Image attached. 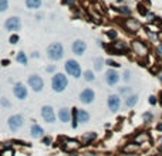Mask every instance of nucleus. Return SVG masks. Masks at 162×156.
<instances>
[{"instance_id": "f257e3e1", "label": "nucleus", "mask_w": 162, "mask_h": 156, "mask_svg": "<svg viewBox=\"0 0 162 156\" xmlns=\"http://www.w3.org/2000/svg\"><path fill=\"white\" fill-rule=\"evenodd\" d=\"M50 85H51V90L57 94H61L67 90L68 87V77L63 73H54L53 77H51V81H50Z\"/></svg>"}, {"instance_id": "f03ea898", "label": "nucleus", "mask_w": 162, "mask_h": 156, "mask_svg": "<svg viewBox=\"0 0 162 156\" xmlns=\"http://www.w3.org/2000/svg\"><path fill=\"white\" fill-rule=\"evenodd\" d=\"M46 54H47V58L51 60V61H60L64 57V45L60 41H54V43H51L47 47Z\"/></svg>"}, {"instance_id": "7ed1b4c3", "label": "nucleus", "mask_w": 162, "mask_h": 156, "mask_svg": "<svg viewBox=\"0 0 162 156\" xmlns=\"http://www.w3.org/2000/svg\"><path fill=\"white\" fill-rule=\"evenodd\" d=\"M64 70H66V74L70 75V77L78 80L83 75V71H81V66L80 62L74 58H68L66 62H64Z\"/></svg>"}, {"instance_id": "20e7f679", "label": "nucleus", "mask_w": 162, "mask_h": 156, "mask_svg": "<svg viewBox=\"0 0 162 156\" xmlns=\"http://www.w3.org/2000/svg\"><path fill=\"white\" fill-rule=\"evenodd\" d=\"M24 116L21 115V114H13L7 118V128L10 132H17L20 131L21 128L24 126Z\"/></svg>"}, {"instance_id": "39448f33", "label": "nucleus", "mask_w": 162, "mask_h": 156, "mask_svg": "<svg viewBox=\"0 0 162 156\" xmlns=\"http://www.w3.org/2000/svg\"><path fill=\"white\" fill-rule=\"evenodd\" d=\"M131 50L138 55V58H146L149 54V48L142 40H132L131 41Z\"/></svg>"}, {"instance_id": "423d86ee", "label": "nucleus", "mask_w": 162, "mask_h": 156, "mask_svg": "<svg viewBox=\"0 0 162 156\" xmlns=\"http://www.w3.org/2000/svg\"><path fill=\"white\" fill-rule=\"evenodd\" d=\"M27 85L34 92H41L44 90V80L38 74H30L29 78H27Z\"/></svg>"}, {"instance_id": "0eeeda50", "label": "nucleus", "mask_w": 162, "mask_h": 156, "mask_svg": "<svg viewBox=\"0 0 162 156\" xmlns=\"http://www.w3.org/2000/svg\"><path fill=\"white\" fill-rule=\"evenodd\" d=\"M4 29L9 33H17L21 30V19L19 16H10L4 21Z\"/></svg>"}, {"instance_id": "6e6552de", "label": "nucleus", "mask_w": 162, "mask_h": 156, "mask_svg": "<svg viewBox=\"0 0 162 156\" xmlns=\"http://www.w3.org/2000/svg\"><path fill=\"white\" fill-rule=\"evenodd\" d=\"M40 115L46 123H54L57 119V114L51 105H43L41 109H40Z\"/></svg>"}, {"instance_id": "1a4fd4ad", "label": "nucleus", "mask_w": 162, "mask_h": 156, "mask_svg": "<svg viewBox=\"0 0 162 156\" xmlns=\"http://www.w3.org/2000/svg\"><path fill=\"white\" fill-rule=\"evenodd\" d=\"M13 95H14L19 101H24V99H27V97H29V90H27V87H26L23 82L17 81L16 84L13 85Z\"/></svg>"}, {"instance_id": "9d476101", "label": "nucleus", "mask_w": 162, "mask_h": 156, "mask_svg": "<svg viewBox=\"0 0 162 156\" xmlns=\"http://www.w3.org/2000/svg\"><path fill=\"white\" fill-rule=\"evenodd\" d=\"M78 99L84 105H90V104H92L95 101V91L92 90V88H88L87 87V88H84V90L80 92Z\"/></svg>"}, {"instance_id": "9b49d317", "label": "nucleus", "mask_w": 162, "mask_h": 156, "mask_svg": "<svg viewBox=\"0 0 162 156\" xmlns=\"http://www.w3.org/2000/svg\"><path fill=\"white\" fill-rule=\"evenodd\" d=\"M104 80H105V82H107V85L114 87L120 82L121 77H120V74H118V71L117 70H114V68H108V70L105 71V74H104Z\"/></svg>"}, {"instance_id": "f8f14e48", "label": "nucleus", "mask_w": 162, "mask_h": 156, "mask_svg": "<svg viewBox=\"0 0 162 156\" xmlns=\"http://www.w3.org/2000/svg\"><path fill=\"white\" fill-rule=\"evenodd\" d=\"M107 105H108V109L111 112H118L121 108V97L118 94H111L108 95L107 98Z\"/></svg>"}, {"instance_id": "ddd939ff", "label": "nucleus", "mask_w": 162, "mask_h": 156, "mask_svg": "<svg viewBox=\"0 0 162 156\" xmlns=\"http://www.w3.org/2000/svg\"><path fill=\"white\" fill-rule=\"evenodd\" d=\"M122 26H124L128 31H131V33H137V31H139V30H141V27H142L141 21L138 20V19H132V17L125 19L124 23H122Z\"/></svg>"}, {"instance_id": "4468645a", "label": "nucleus", "mask_w": 162, "mask_h": 156, "mask_svg": "<svg viewBox=\"0 0 162 156\" xmlns=\"http://www.w3.org/2000/svg\"><path fill=\"white\" fill-rule=\"evenodd\" d=\"M71 51L75 54V55H84L85 51H87V43L81 38H77V40L73 41V44H71Z\"/></svg>"}, {"instance_id": "2eb2a0df", "label": "nucleus", "mask_w": 162, "mask_h": 156, "mask_svg": "<svg viewBox=\"0 0 162 156\" xmlns=\"http://www.w3.org/2000/svg\"><path fill=\"white\" fill-rule=\"evenodd\" d=\"M61 146H63V149H66V151H70V153H71L73 151H75V149L80 148V140L64 138V139H63Z\"/></svg>"}, {"instance_id": "dca6fc26", "label": "nucleus", "mask_w": 162, "mask_h": 156, "mask_svg": "<svg viewBox=\"0 0 162 156\" xmlns=\"http://www.w3.org/2000/svg\"><path fill=\"white\" fill-rule=\"evenodd\" d=\"M57 118L60 122L63 123H68L71 122V109H68V108L63 107L58 109V114H57Z\"/></svg>"}, {"instance_id": "f3484780", "label": "nucleus", "mask_w": 162, "mask_h": 156, "mask_svg": "<svg viewBox=\"0 0 162 156\" xmlns=\"http://www.w3.org/2000/svg\"><path fill=\"white\" fill-rule=\"evenodd\" d=\"M30 136L34 138V139L43 138V136H44V129H43L41 125H38V123H33V125L30 126Z\"/></svg>"}, {"instance_id": "a211bd4d", "label": "nucleus", "mask_w": 162, "mask_h": 156, "mask_svg": "<svg viewBox=\"0 0 162 156\" xmlns=\"http://www.w3.org/2000/svg\"><path fill=\"white\" fill-rule=\"evenodd\" d=\"M95 139H97V132H85V133L81 135L80 142H81L83 145H90V144H92Z\"/></svg>"}, {"instance_id": "6ab92c4d", "label": "nucleus", "mask_w": 162, "mask_h": 156, "mask_svg": "<svg viewBox=\"0 0 162 156\" xmlns=\"http://www.w3.org/2000/svg\"><path fill=\"white\" fill-rule=\"evenodd\" d=\"M138 101H139L138 94H131V95H128V97H125L124 105H125V108H134L138 104Z\"/></svg>"}, {"instance_id": "aec40b11", "label": "nucleus", "mask_w": 162, "mask_h": 156, "mask_svg": "<svg viewBox=\"0 0 162 156\" xmlns=\"http://www.w3.org/2000/svg\"><path fill=\"white\" fill-rule=\"evenodd\" d=\"M24 4L29 10H38L43 6V0H24Z\"/></svg>"}, {"instance_id": "412c9836", "label": "nucleus", "mask_w": 162, "mask_h": 156, "mask_svg": "<svg viewBox=\"0 0 162 156\" xmlns=\"http://www.w3.org/2000/svg\"><path fill=\"white\" fill-rule=\"evenodd\" d=\"M139 151V145L135 144V142H129L122 148V152L124 153H137Z\"/></svg>"}, {"instance_id": "4be33fe9", "label": "nucleus", "mask_w": 162, "mask_h": 156, "mask_svg": "<svg viewBox=\"0 0 162 156\" xmlns=\"http://www.w3.org/2000/svg\"><path fill=\"white\" fill-rule=\"evenodd\" d=\"M91 119L90 112L85 109H78V123H88Z\"/></svg>"}, {"instance_id": "5701e85b", "label": "nucleus", "mask_w": 162, "mask_h": 156, "mask_svg": "<svg viewBox=\"0 0 162 156\" xmlns=\"http://www.w3.org/2000/svg\"><path fill=\"white\" fill-rule=\"evenodd\" d=\"M16 61L26 67L29 64V57H27V54H26L24 51H19V53L16 54Z\"/></svg>"}, {"instance_id": "b1692460", "label": "nucleus", "mask_w": 162, "mask_h": 156, "mask_svg": "<svg viewBox=\"0 0 162 156\" xmlns=\"http://www.w3.org/2000/svg\"><path fill=\"white\" fill-rule=\"evenodd\" d=\"M92 64H94V71H103L104 70V66H105V61L103 60L101 57H97L94 58V61H92Z\"/></svg>"}, {"instance_id": "393cba45", "label": "nucleus", "mask_w": 162, "mask_h": 156, "mask_svg": "<svg viewBox=\"0 0 162 156\" xmlns=\"http://www.w3.org/2000/svg\"><path fill=\"white\" fill-rule=\"evenodd\" d=\"M71 126L74 128V129L78 126V109L77 108L71 109Z\"/></svg>"}, {"instance_id": "a878e982", "label": "nucleus", "mask_w": 162, "mask_h": 156, "mask_svg": "<svg viewBox=\"0 0 162 156\" xmlns=\"http://www.w3.org/2000/svg\"><path fill=\"white\" fill-rule=\"evenodd\" d=\"M83 78L85 82H92V81H95V74H94L92 70H85L83 73Z\"/></svg>"}, {"instance_id": "bb28decb", "label": "nucleus", "mask_w": 162, "mask_h": 156, "mask_svg": "<svg viewBox=\"0 0 162 156\" xmlns=\"http://www.w3.org/2000/svg\"><path fill=\"white\" fill-rule=\"evenodd\" d=\"M114 10H117L122 16H131V13H132V10L128 6H118V7H114Z\"/></svg>"}, {"instance_id": "cd10ccee", "label": "nucleus", "mask_w": 162, "mask_h": 156, "mask_svg": "<svg viewBox=\"0 0 162 156\" xmlns=\"http://www.w3.org/2000/svg\"><path fill=\"white\" fill-rule=\"evenodd\" d=\"M132 94V88H131V87H120V88H118V95H122V97H128V95H131Z\"/></svg>"}, {"instance_id": "c85d7f7f", "label": "nucleus", "mask_w": 162, "mask_h": 156, "mask_svg": "<svg viewBox=\"0 0 162 156\" xmlns=\"http://www.w3.org/2000/svg\"><path fill=\"white\" fill-rule=\"evenodd\" d=\"M146 139H148V135H146L145 132H139L134 142H135V144H138V145H141V144H145Z\"/></svg>"}, {"instance_id": "c756f323", "label": "nucleus", "mask_w": 162, "mask_h": 156, "mask_svg": "<svg viewBox=\"0 0 162 156\" xmlns=\"http://www.w3.org/2000/svg\"><path fill=\"white\" fill-rule=\"evenodd\" d=\"M105 66H108L110 68L117 70V68H120L121 67V64L118 61H115V60H112V58H107V60H105Z\"/></svg>"}, {"instance_id": "7c9ffc66", "label": "nucleus", "mask_w": 162, "mask_h": 156, "mask_svg": "<svg viewBox=\"0 0 162 156\" xmlns=\"http://www.w3.org/2000/svg\"><path fill=\"white\" fill-rule=\"evenodd\" d=\"M105 36H107L110 40L115 41V38H117V36H118V33H117V30L110 29V30H107V31H105Z\"/></svg>"}, {"instance_id": "2f4dec72", "label": "nucleus", "mask_w": 162, "mask_h": 156, "mask_svg": "<svg viewBox=\"0 0 162 156\" xmlns=\"http://www.w3.org/2000/svg\"><path fill=\"white\" fill-rule=\"evenodd\" d=\"M0 105H2V108H4V109H9V108L12 107V102L9 101V98L2 97V98H0Z\"/></svg>"}, {"instance_id": "473e14b6", "label": "nucleus", "mask_w": 162, "mask_h": 156, "mask_svg": "<svg viewBox=\"0 0 162 156\" xmlns=\"http://www.w3.org/2000/svg\"><path fill=\"white\" fill-rule=\"evenodd\" d=\"M9 7H10V3H9V0H0V13L7 12Z\"/></svg>"}, {"instance_id": "72a5a7b5", "label": "nucleus", "mask_w": 162, "mask_h": 156, "mask_svg": "<svg viewBox=\"0 0 162 156\" xmlns=\"http://www.w3.org/2000/svg\"><path fill=\"white\" fill-rule=\"evenodd\" d=\"M152 119H154V114H152V112L146 111V112H144V114H142V121H144V122L148 123V122H151Z\"/></svg>"}, {"instance_id": "f704fd0d", "label": "nucleus", "mask_w": 162, "mask_h": 156, "mask_svg": "<svg viewBox=\"0 0 162 156\" xmlns=\"http://www.w3.org/2000/svg\"><path fill=\"white\" fill-rule=\"evenodd\" d=\"M19 41H20V36H19L17 33H12V36L9 37V43H10L12 45H14V44H17Z\"/></svg>"}, {"instance_id": "c9c22d12", "label": "nucleus", "mask_w": 162, "mask_h": 156, "mask_svg": "<svg viewBox=\"0 0 162 156\" xmlns=\"http://www.w3.org/2000/svg\"><path fill=\"white\" fill-rule=\"evenodd\" d=\"M0 156H14V149L12 148H4L2 152H0Z\"/></svg>"}, {"instance_id": "e433bc0d", "label": "nucleus", "mask_w": 162, "mask_h": 156, "mask_svg": "<svg viewBox=\"0 0 162 156\" xmlns=\"http://www.w3.org/2000/svg\"><path fill=\"white\" fill-rule=\"evenodd\" d=\"M131 78H132V71H131V70H125L124 74H122V80H124L125 82H129V81H131Z\"/></svg>"}, {"instance_id": "4c0bfd02", "label": "nucleus", "mask_w": 162, "mask_h": 156, "mask_svg": "<svg viewBox=\"0 0 162 156\" xmlns=\"http://www.w3.org/2000/svg\"><path fill=\"white\" fill-rule=\"evenodd\" d=\"M138 12H139L141 16H146V14H148V9H146V6H144V4H138Z\"/></svg>"}, {"instance_id": "58836bf2", "label": "nucleus", "mask_w": 162, "mask_h": 156, "mask_svg": "<svg viewBox=\"0 0 162 156\" xmlns=\"http://www.w3.org/2000/svg\"><path fill=\"white\" fill-rule=\"evenodd\" d=\"M148 102H149V105H157V104H158V97H155V95H149Z\"/></svg>"}, {"instance_id": "ea45409f", "label": "nucleus", "mask_w": 162, "mask_h": 156, "mask_svg": "<svg viewBox=\"0 0 162 156\" xmlns=\"http://www.w3.org/2000/svg\"><path fill=\"white\" fill-rule=\"evenodd\" d=\"M43 145H46V146H49V145L53 144V139H51V136H43Z\"/></svg>"}, {"instance_id": "a19ab883", "label": "nucleus", "mask_w": 162, "mask_h": 156, "mask_svg": "<svg viewBox=\"0 0 162 156\" xmlns=\"http://www.w3.org/2000/svg\"><path fill=\"white\" fill-rule=\"evenodd\" d=\"M146 34H148V38H149L151 41H158V36H157L154 31H148Z\"/></svg>"}, {"instance_id": "79ce46f5", "label": "nucleus", "mask_w": 162, "mask_h": 156, "mask_svg": "<svg viewBox=\"0 0 162 156\" xmlns=\"http://www.w3.org/2000/svg\"><path fill=\"white\" fill-rule=\"evenodd\" d=\"M146 20H148V21H154L155 20V19H157V17H155V14H154V13H149V12H148V14H146Z\"/></svg>"}, {"instance_id": "37998d69", "label": "nucleus", "mask_w": 162, "mask_h": 156, "mask_svg": "<svg viewBox=\"0 0 162 156\" xmlns=\"http://www.w3.org/2000/svg\"><path fill=\"white\" fill-rule=\"evenodd\" d=\"M0 64H2V67H9V66H10V60H7V58H3V60L0 61Z\"/></svg>"}, {"instance_id": "c03bdc74", "label": "nucleus", "mask_w": 162, "mask_h": 156, "mask_svg": "<svg viewBox=\"0 0 162 156\" xmlns=\"http://www.w3.org/2000/svg\"><path fill=\"white\" fill-rule=\"evenodd\" d=\"M46 71H47V73H54V71H56V66H54V64H51V66H47L46 67Z\"/></svg>"}, {"instance_id": "a18cd8bd", "label": "nucleus", "mask_w": 162, "mask_h": 156, "mask_svg": "<svg viewBox=\"0 0 162 156\" xmlns=\"http://www.w3.org/2000/svg\"><path fill=\"white\" fill-rule=\"evenodd\" d=\"M63 4H67V6H74L75 0H63Z\"/></svg>"}, {"instance_id": "49530a36", "label": "nucleus", "mask_w": 162, "mask_h": 156, "mask_svg": "<svg viewBox=\"0 0 162 156\" xmlns=\"http://www.w3.org/2000/svg\"><path fill=\"white\" fill-rule=\"evenodd\" d=\"M30 57L34 58V60H36V58H40V53H38V51H33V53L30 54Z\"/></svg>"}, {"instance_id": "de8ad7c7", "label": "nucleus", "mask_w": 162, "mask_h": 156, "mask_svg": "<svg viewBox=\"0 0 162 156\" xmlns=\"http://www.w3.org/2000/svg\"><path fill=\"white\" fill-rule=\"evenodd\" d=\"M157 53H158V55H161V57H162V43L157 45Z\"/></svg>"}, {"instance_id": "09e8293b", "label": "nucleus", "mask_w": 162, "mask_h": 156, "mask_svg": "<svg viewBox=\"0 0 162 156\" xmlns=\"http://www.w3.org/2000/svg\"><path fill=\"white\" fill-rule=\"evenodd\" d=\"M97 44L100 45L101 48H105V44H104V43H103V40H97Z\"/></svg>"}, {"instance_id": "8fccbe9b", "label": "nucleus", "mask_w": 162, "mask_h": 156, "mask_svg": "<svg viewBox=\"0 0 162 156\" xmlns=\"http://www.w3.org/2000/svg\"><path fill=\"white\" fill-rule=\"evenodd\" d=\"M158 104L162 105V91H159V95H158Z\"/></svg>"}, {"instance_id": "3c124183", "label": "nucleus", "mask_w": 162, "mask_h": 156, "mask_svg": "<svg viewBox=\"0 0 162 156\" xmlns=\"http://www.w3.org/2000/svg\"><path fill=\"white\" fill-rule=\"evenodd\" d=\"M157 131H158V132H162V121L158 123V125H157Z\"/></svg>"}, {"instance_id": "603ef678", "label": "nucleus", "mask_w": 162, "mask_h": 156, "mask_svg": "<svg viewBox=\"0 0 162 156\" xmlns=\"http://www.w3.org/2000/svg\"><path fill=\"white\" fill-rule=\"evenodd\" d=\"M36 20H37V21H41L43 20V14H37V16H36Z\"/></svg>"}, {"instance_id": "864d4df0", "label": "nucleus", "mask_w": 162, "mask_h": 156, "mask_svg": "<svg viewBox=\"0 0 162 156\" xmlns=\"http://www.w3.org/2000/svg\"><path fill=\"white\" fill-rule=\"evenodd\" d=\"M122 156H138L137 153H124Z\"/></svg>"}, {"instance_id": "5fc2aeb1", "label": "nucleus", "mask_w": 162, "mask_h": 156, "mask_svg": "<svg viewBox=\"0 0 162 156\" xmlns=\"http://www.w3.org/2000/svg\"><path fill=\"white\" fill-rule=\"evenodd\" d=\"M158 80H159V82L162 84V73H159V74H158Z\"/></svg>"}, {"instance_id": "6e6d98bb", "label": "nucleus", "mask_w": 162, "mask_h": 156, "mask_svg": "<svg viewBox=\"0 0 162 156\" xmlns=\"http://www.w3.org/2000/svg\"><path fill=\"white\" fill-rule=\"evenodd\" d=\"M68 156H80V155H77V153H74V152H71Z\"/></svg>"}, {"instance_id": "4d7b16f0", "label": "nucleus", "mask_w": 162, "mask_h": 156, "mask_svg": "<svg viewBox=\"0 0 162 156\" xmlns=\"http://www.w3.org/2000/svg\"><path fill=\"white\" fill-rule=\"evenodd\" d=\"M158 151H159V153H162V146H159V148H158Z\"/></svg>"}, {"instance_id": "13d9d810", "label": "nucleus", "mask_w": 162, "mask_h": 156, "mask_svg": "<svg viewBox=\"0 0 162 156\" xmlns=\"http://www.w3.org/2000/svg\"><path fill=\"white\" fill-rule=\"evenodd\" d=\"M159 144H161V145H159V146H162V138H161V139H159Z\"/></svg>"}, {"instance_id": "bf43d9fd", "label": "nucleus", "mask_w": 162, "mask_h": 156, "mask_svg": "<svg viewBox=\"0 0 162 156\" xmlns=\"http://www.w3.org/2000/svg\"><path fill=\"white\" fill-rule=\"evenodd\" d=\"M115 2H118V3H121V2H124V0H115Z\"/></svg>"}, {"instance_id": "052dcab7", "label": "nucleus", "mask_w": 162, "mask_h": 156, "mask_svg": "<svg viewBox=\"0 0 162 156\" xmlns=\"http://www.w3.org/2000/svg\"><path fill=\"white\" fill-rule=\"evenodd\" d=\"M161 118H162V112H161Z\"/></svg>"}, {"instance_id": "680f3d73", "label": "nucleus", "mask_w": 162, "mask_h": 156, "mask_svg": "<svg viewBox=\"0 0 162 156\" xmlns=\"http://www.w3.org/2000/svg\"><path fill=\"white\" fill-rule=\"evenodd\" d=\"M0 91H2V88H0Z\"/></svg>"}]
</instances>
